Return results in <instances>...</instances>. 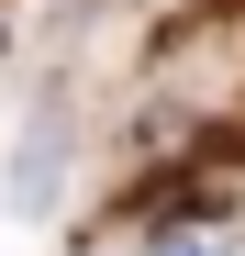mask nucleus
I'll list each match as a JSON object with an SVG mask.
<instances>
[{
  "label": "nucleus",
  "mask_w": 245,
  "mask_h": 256,
  "mask_svg": "<svg viewBox=\"0 0 245 256\" xmlns=\"http://www.w3.org/2000/svg\"><path fill=\"white\" fill-rule=\"evenodd\" d=\"M12 200H22V212H45V200H56V134H34V145H22V178H12Z\"/></svg>",
  "instance_id": "1"
},
{
  "label": "nucleus",
  "mask_w": 245,
  "mask_h": 256,
  "mask_svg": "<svg viewBox=\"0 0 245 256\" xmlns=\"http://www.w3.org/2000/svg\"><path fill=\"white\" fill-rule=\"evenodd\" d=\"M156 256H212V245H200V234H156Z\"/></svg>",
  "instance_id": "2"
}]
</instances>
